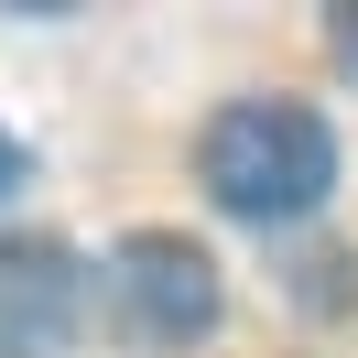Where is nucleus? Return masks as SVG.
I'll use <instances>...</instances> for the list:
<instances>
[{
	"mask_svg": "<svg viewBox=\"0 0 358 358\" xmlns=\"http://www.w3.org/2000/svg\"><path fill=\"white\" fill-rule=\"evenodd\" d=\"M196 174H206V196L228 217L293 228V217H315L336 196V131L304 98H228L206 120V141H196Z\"/></svg>",
	"mask_w": 358,
	"mask_h": 358,
	"instance_id": "1",
	"label": "nucleus"
},
{
	"mask_svg": "<svg viewBox=\"0 0 358 358\" xmlns=\"http://www.w3.org/2000/svg\"><path fill=\"white\" fill-rule=\"evenodd\" d=\"M98 304H109V326L131 336V348H196L228 293H217L206 239H185V228H131V239L98 261Z\"/></svg>",
	"mask_w": 358,
	"mask_h": 358,
	"instance_id": "2",
	"label": "nucleus"
},
{
	"mask_svg": "<svg viewBox=\"0 0 358 358\" xmlns=\"http://www.w3.org/2000/svg\"><path fill=\"white\" fill-rule=\"evenodd\" d=\"M87 315V271L66 239H0V358H55Z\"/></svg>",
	"mask_w": 358,
	"mask_h": 358,
	"instance_id": "3",
	"label": "nucleus"
},
{
	"mask_svg": "<svg viewBox=\"0 0 358 358\" xmlns=\"http://www.w3.org/2000/svg\"><path fill=\"white\" fill-rule=\"evenodd\" d=\"M22 185H33V152H22V141H11V131H0V206L22 196Z\"/></svg>",
	"mask_w": 358,
	"mask_h": 358,
	"instance_id": "4",
	"label": "nucleus"
},
{
	"mask_svg": "<svg viewBox=\"0 0 358 358\" xmlns=\"http://www.w3.org/2000/svg\"><path fill=\"white\" fill-rule=\"evenodd\" d=\"M336 55H348V66H358V11H336Z\"/></svg>",
	"mask_w": 358,
	"mask_h": 358,
	"instance_id": "5",
	"label": "nucleus"
}]
</instances>
